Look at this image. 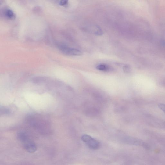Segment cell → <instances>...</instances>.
Wrapping results in <instances>:
<instances>
[{
    "label": "cell",
    "mask_w": 165,
    "mask_h": 165,
    "mask_svg": "<svg viewBox=\"0 0 165 165\" xmlns=\"http://www.w3.org/2000/svg\"><path fill=\"white\" fill-rule=\"evenodd\" d=\"M26 120L31 126L41 133H49L51 130L49 122L40 115L30 114L26 116Z\"/></svg>",
    "instance_id": "6da1fadb"
},
{
    "label": "cell",
    "mask_w": 165,
    "mask_h": 165,
    "mask_svg": "<svg viewBox=\"0 0 165 165\" xmlns=\"http://www.w3.org/2000/svg\"><path fill=\"white\" fill-rule=\"evenodd\" d=\"M82 140L90 149H98L99 146V142L88 135H84L81 137Z\"/></svg>",
    "instance_id": "7a4b0ae2"
},
{
    "label": "cell",
    "mask_w": 165,
    "mask_h": 165,
    "mask_svg": "<svg viewBox=\"0 0 165 165\" xmlns=\"http://www.w3.org/2000/svg\"><path fill=\"white\" fill-rule=\"evenodd\" d=\"M59 47L61 52L66 55L79 56H81L83 54L81 51L78 49L68 47L65 45H61Z\"/></svg>",
    "instance_id": "3957f363"
},
{
    "label": "cell",
    "mask_w": 165,
    "mask_h": 165,
    "mask_svg": "<svg viewBox=\"0 0 165 165\" xmlns=\"http://www.w3.org/2000/svg\"><path fill=\"white\" fill-rule=\"evenodd\" d=\"M24 149L27 152L33 153L35 152L37 150V146L29 138L22 142Z\"/></svg>",
    "instance_id": "277c9868"
},
{
    "label": "cell",
    "mask_w": 165,
    "mask_h": 165,
    "mask_svg": "<svg viewBox=\"0 0 165 165\" xmlns=\"http://www.w3.org/2000/svg\"><path fill=\"white\" fill-rule=\"evenodd\" d=\"M96 69L100 71L106 72L110 71L111 68L109 66L102 64L97 66Z\"/></svg>",
    "instance_id": "5b68a950"
},
{
    "label": "cell",
    "mask_w": 165,
    "mask_h": 165,
    "mask_svg": "<svg viewBox=\"0 0 165 165\" xmlns=\"http://www.w3.org/2000/svg\"><path fill=\"white\" fill-rule=\"evenodd\" d=\"M17 138L22 143L28 138L27 134L23 132H19L17 135Z\"/></svg>",
    "instance_id": "8992f818"
},
{
    "label": "cell",
    "mask_w": 165,
    "mask_h": 165,
    "mask_svg": "<svg viewBox=\"0 0 165 165\" xmlns=\"http://www.w3.org/2000/svg\"><path fill=\"white\" fill-rule=\"evenodd\" d=\"M5 15L6 17L9 19H13L15 18V15L13 11L10 9H8L5 11Z\"/></svg>",
    "instance_id": "52a82bcc"
},
{
    "label": "cell",
    "mask_w": 165,
    "mask_h": 165,
    "mask_svg": "<svg viewBox=\"0 0 165 165\" xmlns=\"http://www.w3.org/2000/svg\"><path fill=\"white\" fill-rule=\"evenodd\" d=\"M10 113V110L7 108L5 107H2L0 110V113L1 115H6L9 114Z\"/></svg>",
    "instance_id": "ba28073f"
},
{
    "label": "cell",
    "mask_w": 165,
    "mask_h": 165,
    "mask_svg": "<svg viewBox=\"0 0 165 165\" xmlns=\"http://www.w3.org/2000/svg\"><path fill=\"white\" fill-rule=\"evenodd\" d=\"M59 4L61 6L66 7L67 6L68 4H69V2H68V1L63 0V1H59Z\"/></svg>",
    "instance_id": "9c48e42d"
},
{
    "label": "cell",
    "mask_w": 165,
    "mask_h": 165,
    "mask_svg": "<svg viewBox=\"0 0 165 165\" xmlns=\"http://www.w3.org/2000/svg\"><path fill=\"white\" fill-rule=\"evenodd\" d=\"M158 107L161 110L165 113V105L160 104L158 105Z\"/></svg>",
    "instance_id": "30bf717a"
},
{
    "label": "cell",
    "mask_w": 165,
    "mask_h": 165,
    "mask_svg": "<svg viewBox=\"0 0 165 165\" xmlns=\"http://www.w3.org/2000/svg\"><path fill=\"white\" fill-rule=\"evenodd\" d=\"M124 70L126 72H128L129 71L130 68L128 66H125L123 67Z\"/></svg>",
    "instance_id": "8fae6325"
},
{
    "label": "cell",
    "mask_w": 165,
    "mask_h": 165,
    "mask_svg": "<svg viewBox=\"0 0 165 165\" xmlns=\"http://www.w3.org/2000/svg\"><path fill=\"white\" fill-rule=\"evenodd\" d=\"M163 44L165 46V41H164V42H163Z\"/></svg>",
    "instance_id": "7c38bea8"
}]
</instances>
